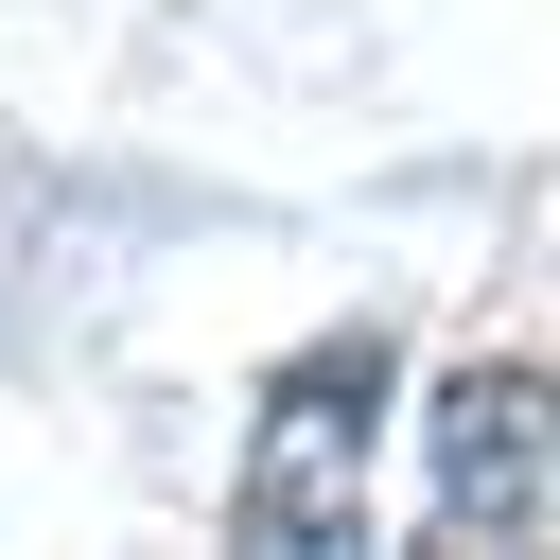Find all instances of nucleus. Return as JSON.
<instances>
[{
    "mask_svg": "<svg viewBox=\"0 0 560 560\" xmlns=\"http://www.w3.org/2000/svg\"><path fill=\"white\" fill-rule=\"evenodd\" d=\"M368 455H385V332H315L262 420H245V472H228V542L262 560H315L368 525Z\"/></svg>",
    "mask_w": 560,
    "mask_h": 560,
    "instance_id": "nucleus-1",
    "label": "nucleus"
},
{
    "mask_svg": "<svg viewBox=\"0 0 560 560\" xmlns=\"http://www.w3.org/2000/svg\"><path fill=\"white\" fill-rule=\"evenodd\" d=\"M560 525V455H542V350H472L438 385V542L525 560Z\"/></svg>",
    "mask_w": 560,
    "mask_h": 560,
    "instance_id": "nucleus-2",
    "label": "nucleus"
}]
</instances>
